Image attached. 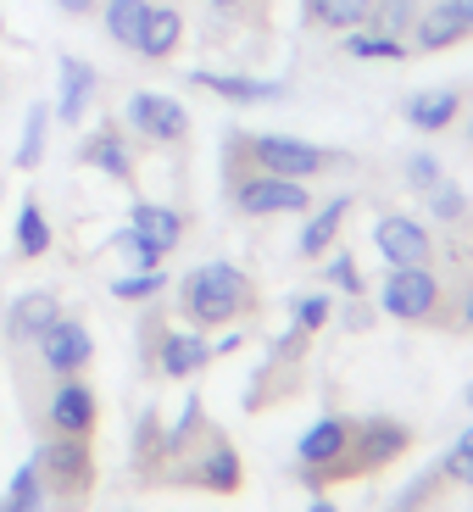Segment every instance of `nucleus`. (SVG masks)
<instances>
[{"mask_svg": "<svg viewBox=\"0 0 473 512\" xmlns=\"http://www.w3.org/2000/svg\"><path fill=\"white\" fill-rule=\"evenodd\" d=\"M179 301L190 312V323H234L251 307V279L229 262H206L179 284Z\"/></svg>", "mask_w": 473, "mask_h": 512, "instance_id": "nucleus-1", "label": "nucleus"}, {"mask_svg": "<svg viewBox=\"0 0 473 512\" xmlns=\"http://www.w3.org/2000/svg\"><path fill=\"white\" fill-rule=\"evenodd\" d=\"M240 145L256 162V173H279V179H312V173H323V167L340 162L334 151L307 145V140H290V134H251V140H240Z\"/></svg>", "mask_w": 473, "mask_h": 512, "instance_id": "nucleus-2", "label": "nucleus"}, {"mask_svg": "<svg viewBox=\"0 0 473 512\" xmlns=\"http://www.w3.org/2000/svg\"><path fill=\"white\" fill-rule=\"evenodd\" d=\"M34 468L51 496H84L90 490V446H84V435H62L51 446H39Z\"/></svg>", "mask_w": 473, "mask_h": 512, "instance_id": "nucleus-3", "label": "nucleus"}, {"mask_svg": "<svg viewBox=\"0 0 473 512\" xmlns=\"http://www.w3.org/2000/svg\"><path fill=\"white\" fill-rule=\"evenodd\" d=\"M234 206L245 218H279V212H307L312 195L307 179H279V173H256V179L234 184Z\"/></svg>", "mask_w": 473, "mask_h": 512, "instance_id": "nucleus-4", "label": "nucleus"}, {"mask_svg": "<svg viewBox=\"0 0 473 512\" xmlns=\"http://www.w3.org/2000/svg\"><path fill=\"white\" fill-rule=\"evenodd\" d=\"M123 117H128V128H134V134H145L151 145H179L184 134H190V112H184L173 95H156V90L128 95Z\"/></svg>", "mask_w": 473, "mask_h": 512, "instance_id": "nucleus-5", "label": "nucleus"}, {"mask_svg": "<svg viewBox=\"0 0 473 512\" xmlns=\"http://www.w3.org/2000/svg\"><path fill=\"white\" fill-rule=\"evenodd\" d=\"M101 95V73H95L84 56H56V106L51 117L62 128H78L90 117V101Z\"/></svg>", "mask_w": 473, "mask_h": 512, "instance_id": "nucleus-6", "label": "nucleus"}, {"mask_svg": "<svg viewBox=\"0 0 473 512\" xmlns=\"http://www.w3.org/2000/svg\"><path fill=\"white\" fill-rule=\"evenodd\" d=\"M440 301V279L429 273V262L423 268H390V279H384V312L401 323H418L429 318Z\"/></svg>", "mask_w": 473, "mask_h": 512, "instance_id": "nucleus-7", "label": "nucleus"}, {"mask_svg": "<svg viewBox=\"0 0 473 512\" xmlns=\"http://www.w3.org/2000/svg\"><path fill=\"white\" fill-rule=\"evenodd\" d=\"M373 245L384 251V262L390 268H423L429 262V251H435V240H429V229L412 218H401V212H390V218L373 223Z\"/></svg>", "mask_w": 473, "mask_h": 512, "instance_id": "nucleus-8", "label": "nucleus"}, {"mask_svg": "<svg viewBox=\"0 0 473 512\" xmlns=\"http://www.w3.org/2000/svg\"><path fill=\"white\" fill-rule=\"evenodd\" d=\"M34 346H39V357H45V368H51V373H78V368H90V357H95L90 329L73 323V318H56Z\"/></svg>", "mask_w": 473, "mask_h": 512, "instance_id": "nucleus-9", "label": "nucleus"}, {"mask_svg": "<svg viewBox=\"0 0 473 512\" xmlns=\"http://www.w3.org/2000/svg\"><path fill=\"white\" fill-rule=\"evenodd\" d=\"M56 318H62V301H56L51 290H23V295H12V307H6V340H12V346H34Z\"/></svg>", "mask_w": 473, "mask_h": 512, "instance_id": "nucleus-10", "label": "nucleus"}, {"mask_svg": "<svg viewBox=\"0 0 473 512\" xmlns=\"http://www.w3.org/2000/svg\"><path fill=\"white\" fill-rule=\"evenodd\" d=\"M95 418H101L95 390L67 373V384H56V396H51V429H56V435H90Z\"/></svg>", "mask_w": 473, "mask_h": 512, "instance_id": "nucleus-11", "label": "nucleus"}, {"mask_svg": "<svg viewBox=\"0 0 473 512\" xmlns=\"http://www.w3.org/2000/svg\"><path fill=\"white\" fill-rule=\"evenodd\" d=\"M195 90H212L234 106H262V101H284V84L279 78H245V73H190Z\"/></svg>", "mask_w": 473, "mask_h": 512, "instance_id": "nucleus-12", "label": "nucleus"}, {"mask_svg": "<svg viewBox=\"0 0 473 512\" xmlns=\"http://www.w3.org/2000/svg\"><path fill=\"white\" fill-rule=\"evenodd\" d=\"M473 23L451 6V0H435L429 12L412 17V39H418V51H446V45H457V39H468Z\"/></svg>", "mask_w": 473, "mask_h": 512, "instance_id": "nucleus-13", "label": "nucleus"}, {"mask_svg": "<svg viewBox=\"0 0 473 512\" xmlns=\"http://www.w3.org/2000/svg\"><path fill=\"white\" fill-rule=\"evenodd\" d=\"M184 39V17L179 6H151L140 23V39H134V56H145V62H167V56L179 51Z\"/></svg>", "mask_w": 473, "mask_h": 512, "instance_id": "nucleus-14", "label": "nucleus"}, {"mask_svg": "<svg viewBox=\"0 0 473 512\" xmlns=\"http://www.w3.org/2000/svg\"><path fill=\"white\" fill-rule=\"evenodd\" d=\"M346 451H351V423L346 418H323V423H312L307 435H301L295 457H301V468H334Z\"/></svg>", "mask_w": 473, "mask_h": 512, "instance_id": "nucleus-15", "label": "nucleus"}, {"mask_svg": "<svg viewBox=\"0 0 473 512\" xmlns=\"http://www.w3.org/2000/svg\"><path fill=\"white\" fill-rule=\"evenodd\" d=\"M78 162L84 167H101L106 179H117V184H128L134 179V151H128V140L117 134V128H95L90 140H84V151H78Z\"/></svg>", "mask_w": 473, "mask_h": 512, "instance_id": "nucleus-16", "label": "nucleus"}, {"mask_svg": "<svg viewBox=\"0 0 473 512\" xmlns=\"http://www.w3.org/2000/svg\"><path fill=\"white\" fill-rule=\"evenodd\" d=\"M351 446H357L362 468H379V462H390V457H401V451H407V429H401V423H390V418H368V423H357V429H351Z\"/></svg>", "mask_w": 473, "mask_h": 512, "instance_id": "nucleus-17", "label": "nucleus"}, {"mask_svg": "<svg viewBox=\"0 0 473 512\" xmlns=\"http://www.w3.org/2000/svg\"><path fill=\"white\" fill-rule=\"evenodd\" d=\"M407 123L418 128V134H440V128H451L457 123V112H462V95L457 90H418V95H407Z\"/></svg>", "mask_w": 473, "mask_h": 512, "instance_id": "nucleus-18", "label": "nucleus"}, {"mask_svg": "<svg viewBox=\"0 0 473 512\" xmlns=\"http://www.w3.org/2000/svg\"><path fill=\"white\" fill-rule=\"evenodd\" d=\"M128 229H140L162 256L184 240V218L173 212V206H156V201H134V212H128Z\"/></svg>", "mask_w": 473, "mask_h": 512, "instance_id": "nucleus-19", "label": "nucleus"}, {"mask_svg": "<svg viewBox=\"0 0 473 512\" xmlns=\"http://www.w3.org/2000/svg\"><path fill=\"white\" fill-rule=\"evenodd\" d=\"M51 223H45V206L34 201V195H23V206H17V223H12V245L17 256H28V262H39V256L51 251Z\"/></svg>", "mask_w": 473, "mask_h": 512, "instance_id": "nucleus-20", "label": "nucleus"}, {"mask_svg": "<svg viewBox=\"0 0 473 512\" xmlns=\"http://www.w3.org/2000/svg\"><path fill=\"white\" fill-rule=\"evenodd\" d=\"M156 357H162L167 379H190L195 368H206V362H212V346H206L201 334H167Z\"/></svg>", "mask_w": 473, "mask_h": 512, "instance_id": "nucleus-21", "label": "nucleus"}, {"mask_svg": "<svg viewBox=\"0 0 473 512\" xmlns=\"http://www.w3.org/2000/svg\"><path fill=\"white\" fill-rule=\"evenodd\" d=\"M301 12H307V23H323V28H368L373 17V0H301Z\"/></svg>", "mask_w": 473, "mask_h": 512, "instance_id": "nucleus-22", "label": "nucleus"}, {"mask_svg": "<svg viewBox=\"0 0 473 512\" xmlns=\"http://www.w3.org/2000/svg\"><path fill=\"white\" fill-rule=\"evenodd\" d=\"M51 507V490H45V479H39L34 457L23 462L12 474V485H6V496H0V512H45Z\"/></svg>", "mask_w": 473, "mask_h": 512, "instance_id": "nucleus-23", "label": "nucleus"}, {"mask_svg": "<svg viewBox=\"0 0 473 512\" xmlns=\"http://www.w3.org/2000/svg\"><path fill=\"white\" fill-rule=\"evenodd\" d=\"M351 212V195H334L323 212H312V223L301 229V256H323L334 245V234H340V223H346Z\"/></svg>", "mask_w": 473, "mask_h": 512, "instance_id": "nucleus-24", "label": "nucleus"}, {"mask_svg": "<svg viewBox=\"0 0 473 512\" xmlns=\"http://www.w3.org/2000/svg\"><path fill=\"white\" fill-rule=\"evenodd\" d=\"M45 134H51V101H34V106H28V117H23V140H17V156H12L23 173H34V167L45 162Z\"/></svg>", "mask_w": 473, "mask_h": 512, "instance_id": "nucleus-25", "label": "nucleus"}, {"mask_svg": "<svg viewBox=\"0 0 473 512\" xmlns=\"http://www.w3.org/2000/svg\"><path fill=\"white\" fill-rule=\"evenodd\" d=\"M145 12H151V0H106V6H101V23H106V34H112V45L134 51Z\"/></svg>", "mask_w": 473, "mask_h": 512, "instance_id": "nucleus-26", "label": "nucleus"}, {"mask_svg": "<svg viewBox=\"0 0 473 512\" xmlns=\"http://www.w3.org/2000/svg\"><path fill=\"white\" fill-rule=\"evenodd\" d=\"M346 56H357V62H401L407 45L396 34H379V28H346Z\"/></svg>", "mask_w": 473, "mask_h": 512, "instance_id": "nucleus-27", "label": "nucleus"}, {"mask_svg": "<svg viewBox=\"0 0 473 512\" xmlns=\"http://www.w3.org/2000/svg\"><path fill=\"white\" fill-rule=\"evenodd\" d=\"M201 485L218 490V496L240 490V457H234V446H212V457L201 462Z\"/></svg>", "mask_w": 473, "mask_h": 512, "instance_id": "nucleus-28", "label": "nucleus"}, {"mask_svg": "<svg viewBox=\"0 0 473 512\" xmlns=\"http://www.w3.org/2000/svg\"><path fill=\"white\" fill-rule=\"evenodd\" d=\"M162 284H167L162 268H134L123 279H112V295L117 301H151V295H162Z\"/></svg>", "mask_w": 473, "mask_h": 512, "instance_id": "nucleus-29", "label": "nucleus"}, {"mask_svg": "<svg viewBox=\"0 0 473 512\" xmlns=\"http://www.w3.org/2000/svg\"><path fill=\"white\" fill-rule=\"evenodd\" d=\"M368 28H379V34H407L412 28V0H373V17Z\"/></svg>", "mask_w": 473, "mask_h": 512, "instance_id": "nucleus-30", "label": "nucleus"}, {"mask_svg": "<svg viewBox=\"0 0 473 512\" xmlns=\"http://www.w3.org/2000/svg\"><path fill=\"white\" fill-rule=\"evenodd\" d=\"M112 251H123L128 262H134V268H156V262H162V251H156V245L145 240L140 229H128V223L112 234Z\"/></svg>", "mask_w": 473, "mask_h": 512, "instance_id": "nucleus-31", "label": "nucleus"}, {"mask_svg": "<svg viewBox=\"0 0 473 512\" xmlns=\"http://www.w3.org/2000/svg\"><path fill=\"white\" fill-rule=\"evenodd\" d=\"M429 212H435L440 223H457L462 212H468V195H462V190H457V184H451V179H440L435 190H429Z\"/></svg>", "mask_w": 473, "mask_h": 512, "instance_id": "nucleus-32", "label": "nucleus"}, {"mask_svg": "<svg viewBox=\"0 0 473 512\" xmlns=\"http://www.w3.org/2000/svg\"><path fill=\"white\" fill-rule=\"evenodd\" d=\"M440 474H446V479H457V485H468V490H473V429H468V435H462L457 446L446 451V462H440Z\"/></svg>", "mask_w": 473, "mask_h": 512, "instance_id": "nucleus-33", "label": "nucleus"}, {"mask_svg": "<svg viewBox=\"0 0 473 512\" xmlns=\"http://www.w3.org/2000/svg\"><path fill=\"white\" fill-rule=\"evenodd\" d=\"M329 295H301V301H295V329L301 334H312V329H323V323H329Z\"/></svg>", "mask_w": 473, "mask_h": 512, "instance_id": "nucleus-34", "label": "nucleus"}, {"mask_svg": "<svg viewBox=\"0 0 473 512\" xmlns=\"http://www.w3.org/2000/svg\"><path fill=\"white\" fill-rule=\"evenodd\" d=\"M407 184H412V190L429 195V190L440 184V162H435L429 151H412V156H407Z\"/></svg>", "mask_w": 473, "mask_h": 512, "instance_id": "nucleus-35", "label": "nucleus"}, {"mask_svg": "<svg viewBox=\"0 0 473 512\" xmlns=\"http://www.w3.org/2000/svg\"><path fill=\"white\" fill-rule=\"evenodd\" d=\"M323 273H329V284H340L346 295H362V273H357V262H351V256H334Z\"/></svg>", "mask_w": 473, "mask_h": 512, "instance_id": "nucleus-36", "label": "nucleus"}, {"mask_svg": "<svg viewBox=\"0 0 473 512\" xmlns=\"http://www.w3.org/2000/svg\"><path fill=\"white\" fill-rule=\"evenodd\" d=\"M56 12H67V17H90L95 12V0H51Z\"/></svg>", "mask_w": 473, "mask_h": 512, "instance_id": "nucleus-37", "label": "nucleus"}, {"mask_svg": "<svg viewBox=\"0 0 473 512\" xmlns=\"http://www.w3.org/2000/svg\"><path fill=\"white\" fill-rule=\"evenodd\" d=\"M206 6H212V12H240L245 0H206Z\"/></svg>", "mask_w": 473, "mask_h": 512, "instance_id": "nucleus-38", "label": "nucleus"}, {"mask_svg": "<svg viewBox=\"0 0 473 512\" xmlns=\"http://www.w3.org/2000/svg\"><path fill=\"white\" fill-rule=\"evenodd\" d=\"M451 6H457V12H462V17H468V23H473V0H451Z\"/></svg>", "mask_w": 473, "mask_h": 512, "instance_id": "nucleus-39", "label": "nucleus"}, {"mask_svg": "<svg viewBox=\"0 0 473 512\" xmlns=\"http://www.w3.org/2000/svg\"><path fill=\"white\" fill-rule=\"evenodd\" d=\"M307 512H334V501H312V507Z\"/></svg>", "mask_w": 473, "mask_h": 512, "instance_id": "nucleus-40", "label": "nucleus"}, {"mask_svg": "<svg viewBox=\"0 0 473 512\" xmlns=\"http://www.w3.org/2000/svg\"><path fill=\"white\" fill-rule=\"evenodd\" d=\"M462 318H468V329H473V290H468V307H462Z\"/></svg>", "mask_w": 473, "mask_h": 512, "instance_id": "nucleus-41", "label": "nucleus"}, {"mask_svg": "<svg viewBox=\"0 0 473 512\" xmlns=\"http://www.w3.org/2000/svg\"><path fill=\"white\" fill-rule=\"evenodd\" d=\"M0 39H6V17H0Z\"/></svg>", "mask_w": 473, "mask_h": 512, "instance_id": "nucleus-42", "label": "nucleus"}, {"mask_svg": "<svg viewBox=\"0 0 473 512\" xmlns=\"http://www.w3.org/2000/svg\"><path fill=\"white\" fill-rule=\"evenodd\" d=\"M468 407H473V384H468Z\"/></svg>", "mask_w": 473, "mask_h": 512, "instance_id": "nucleus-43", "label": "nucleus"}, {"mask_svg": "<svg viewBox=\"0 0 473 512\" xmlns=\"http://www.w3.org/2000/svg\"><path fill=\"white\" fill-rule=\"evenodd\" d=\"M468 140H473V123H468Z\"/></svg>", "mask_w": 473, "mask_h": 512, "instance_id": "nucleus-44", "label": "nucleus"}, {"mask_svg": "<svg viewBox=\"0 0 473 512\" xmlns=\"http://www.w3.org/2000/svg\"><path fill=\"white\" fill-rule=\"evenodd\" d=\"M0 95H6V90H0Z\"/></svg>", "mask_w": 473, "mask_h": 512, "instance_id": "nucleus-45", "label": "nucleus"}]
</instances>
